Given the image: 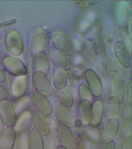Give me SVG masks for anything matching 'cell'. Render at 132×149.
<instances>
[{
    "label": "cell",
    "mask_w": 132,
    "mask_h": 149,
    "mask_svg": "<svg viewBox=\"0 0 132 149\" xmlns=\"http://www.w3.org/2000/svg\"><path fill=\"white\" fill-rule=\"evenodd\" d=\"M5 42L7 49L14 57L21 55L23 50V42L20 33L15 30H10L5 36Z\"/></svg>",
    "instance_id": "obj_1"
},
{
    "label": "cell",
    "mask_w": 132,
    "mask_h": 149,
    "mask_svg": "<svg viewBox=\"0 0 132 149\" xmlns=\"http://www.w3.org/2000/svg\"><path fill=\"white\" fill-rule=\"evenodd\" d=\"M0 115L7 127H14L17 120L15 109L10 102L3 100L0 102Z\"/></svg>",
    "instance_id": "obj_2"
},
{
    "label": "cell",
    "mask_w": 132,
    "mask_h": 149,
    "mask_svg": "<svg viewBox=\"0 0 132 149\" xmlns=\"http://www.w3.org/2000/svg\"><path fill=\"white\" fill-rule=\"evenodd\" d=\"M3 66L12 74L22 76L27 73V68L21 60L12 56H7L3 60Z\"/></svg>",
    "instance_id": "obj_3"
},
{
    "label": "cell",
    "mask_w": 132,
    "mask_h": 149,
    "mask_svg": "<svg viewBox=\"0 0 132 149\" xmlns=\"http://www.w3.org/2000/svg\"><path fill=\"white\" fill-rule=\"evenodd\" d=\"M57 135L62 146L67 149H75L76 143L70 127L60 124L57 128Z\"/></svg>",
    "instance_id": "obj_4"
},
{
    "label": "cell",
    "mask_w": 132,
    "mask_h": 149,
    "mask_svg": "<svg viewBox=\"0 0 132 149\" xmlns=\"http://www.w3.org/2000/svg\"><path fill=\"white\" fill-rule=\"evenodd\" d=\"M31 100L38 111L45 115H50L53 112V107L46 97L37 91H34L31 95Z\"/></svg>",
    "instance_id": "obj_5"
},
{
    "label": "cell",
    "mask_w": 132,
    "mask_h": 149,
    "mask_svg": "<svg viewBox=\"0 0 132 149\" xmlns=\"http://www.w3.org/2000/svg\"><path fill=\"white\" fill-rule=\"evenodd\" d=\"M33 83L39 93L44 95H51L52 88L46 75L41 72L36 71L32 74Z\"/></svg>",
    "instance_id": "obj_6"
},
{
    "label": "cell",
    "mask_w": 132,
    "mask_h": 149,
    "mask_svg": "<svg viewBox=\"0 0 132 149\" xmlns=\"http://www.w3.org/2000/svg\"><path fill=\"white\" fill-rule=\"evenodd\" d=\"M54 112L56 116L62 124L68 127H73L75 124L74 117L68 107L61 103H58L54 105Z\"/></svg>",
    "instance_id": "obj_7"
},
{
    "label": "cell",
    "mask_w": 132,
    "mask_h": 149,
    "mask_svg": "<svg viewBox=\"0 0 132 149\" xmlns=\"http://www.w3.org/2000/svg\"><path fill=\"white\" fill-rule=\"evenodd\" d=\"M31 119L36 130L41 135L46 136L49 134V123L44 114L36 110L31 115Z\"/></svg>",
    "instance_id": "obj_8"
},
{
    "label": "cell",
    "mask_w": 132,
    "mask_h": 149,
    "mask_svg": "<svg viewBox=\"0 0 132 149\" xmlns=\"http://www.w3.org/2000/svg\"><path fill=\"white\" fill-rule=\"evenodd\" d=\"M51 39L54 46L60 52L67 54L70 51L69 42L66 34L61 31H56L53 32Z\"/></svg>",
    "instance_id": "obj_9"
},
{
    "label": "cell",
    "mask_w": 132,
    "mask_h": 149,
    "mask_svg": "<svg viewBox=\"0 0 132 149\" xmlns=\"http://www.w3.org/2000/svg\"><path fill=\"white\" fill-rule=\"evenodd\" d=\"M85 76L91 95L95 97H100L102 95V86L97 74L91 70H88L85 72Z\"/></svg>",
    "instance_id": "obj_10"
},
{
    "label": "cell",
    "mask_w": 132,
    "mask_h": 149,
    "mask_svg": "<svg viewBox=\"0 0 132 149\" xmlns=\"http://www.w3.org/2000/svg\"><path fill=\"white\" fill-rule=\"evenodd\" d=\"M16 132L14 127H7L0 135V149H13Z\"/></svg>",
    "instance_id": "obj_11"
},
{
    "label": "cell",
    "mask_w": 132,
    "mask_h": 149,
    "mask_svg": "<svg viewBox=\"0 0 132 149\" xmlns=\"http://www.w3.org/2000/svg\"><path fill=\"white\" fill-rule=\"evenodd\" d=\"M119 121L117 118H110L104 126L102 139L105 143L108 142L115 137L119 128Z\"/></svg>",
    "instance_id": "obj_12"
},
{
    "label": "cell",
    "mask_w": 132,
    "mask_h": 149,
    "mask_svg": "<svg viewBox=\"0 0 132 149\" xmlns=\"http://www.w3.org/2000/svg\"><path fill=\"white\" fill-rule=\"evenodd\" d=\"M115 55L121 65L124 68H128L131 65L130 56L123 43L117 41L114 45Z\"/></svg>",
    "instance_id": "obj_13"
},
{
    "label": "cell",
    "mask_w": 132,
    "mask_h": 149,
    "mask_svg": "<svg viewBox=\"0 0 132 149\" xmlns=\"http://www.w3.org/2000/svg\"><path fill=\"white\" fill-rule=\"evenodd\" d=\"M51 59L59 69L64 71H68L71 68V63L65 55L59 51L52 50L51 51Z\"/></svg>",
    "instance_id": "obj_14"
},
{
    "label": "cell",
    "mask_w": 132,
    "mask_h": 149,
    "mask_svg": "<svg viewBox=\"0 0 132 149\" xmlns=\"http://www.w3.org/2000/svg\"><path fill=\"white\" fill-rule=\"evenodd\" d=\"M27 89V81L24 76H19L14 80L12 85V93L16 98L23 97Z\"/></svg>",
    "instance_id": "obj_15"
},
{
    "label": "cell",
    "mask_w": 132,
    "mask_h": 149,
    "mask_svg": "<svg viewBox=\"0 0 132 149\" xmlns=\"http://www.w3.org/2000/svg\"><path fill=\"white\" fill-rule=\"evenodd\" d=\"M103 103L102 100L95 101L92 105L91 115L90 124L93 127L100 125L103 115Z\"/></svg>",
    "instance_id": "obj_16"
},
{
    "label": "cell",
    "mask_w": 132,
    "mask_h": 149,
    "mask_svg": "<svg viewBox=\"0 0 132 149\" xmlns=\"http://www.w3.org/2000/svg\"><path fill=\"white\" fill-rule=\"evenodd\" d=\"M120 111V104L119 98L116 97H110L108 100L107 106V117L112 118H117Z\"/></svg>",
    "instance_id": "obj_17"
},
{
    "label": "cell",
    "mask_w": 132,
    "mask_h": 149,
    "mask_svg": "<svg viewBox=\"0 0 132 149\" xmlns=\"http://www.w3.org/2000/svg\"><path fill=\"white\" fill-rule=\"evenodd\" d=\"M29 149H44L42 136L37 131H33L28 136Z\"/></svg>",
    "instance_id": "obj_18"
},
{
    "label": "cell",
    "mask_w": 132,
    "mask_h": 149,
    "mask_svg": "<svg viewBox=\"0 0 132 149\" xmlns=\"http://www.w3.org/2000/svg\"><path fill=\"white\" fill-rule=\"evenodd\" d=\"M44 33L37 32L33 37L31 45V51L32 54L36 55L43 49L44 46Z\"/></svg>",
    "instance_id": "obj_19"
},
{
    "label": "cell",
    "mask_w": 132,
    "mask_h": 149,
    "mask_svg": "<svg viewBox=\"0 0 132 149\" xmlns=\"http://www.w3.org/2000/svg\"><path fill=\"white\" fill-rule=\"evenodd\" d=\"M79 107L84 119L83 122L85 124L90 123L92 110L91 102L89 100H82L80 103Z\"/></svg>",
    "instance_id": "obj_20"
},
{
    "label": "cell",
    "mask_w": 132,
    "mask_h": 149,
    "mask_svg": "<svg viewBox=\"0 0 132 149\" xmlns=\"http://www.w3.org/2000/svg\"><path fill=\"white\" fill-rule=\"evenodd\" d=\"M54 86L58 90H62L65 88L67 83L66 73L60 69L56 70L54 73Z\"/></svg>",
    "instance_id": "obj_21"
},
{
    "label": "cell",
    "mask_w": 132,
    "mask_h": 149,
    "mask_svg": "<svg viewBox=\"0 0 132 149\" xmlns=\"http://www.w3.org/2000/svg\"><path fill=\"white\" fill-rule=\"evenodd\" d=\"M34 65L38 71L42 72L47 71L48 68L49 63L46 55L43 53H39L35 55L34 58Z\"/></svg>",
    "instance_id": "obj_22"
},
{
    "label": "cell",
    "mask_w": 132,
    "mask_h": 149,
    "mask_svg": "<svg viewBox=\"0 0 132 149\" xmlns=\"http://www.w3.org/2000/svg\"><path fill=\"white\" fill-rule=\"evenodd\" d=\"M58 97L61 104L65 107H70L73 103V97L71 92L68 89L59 90Z\"/></svg>",
    "instance_id": "obj_23"
},
{
    "label": "cell",
    "mask_w": 132,
    "mask_h": 149,
    "mask_svg": "<svg viewBox=\"0 0 132 149\" xmlns=\"http://www.w3.org/2000/svg\"><path fill=\"white\" fill-rule=\"evenodd\" d=\"M31 118V114L30 112L29 111H26L21 114L16 120L15 124V129L16 132H19L24 128L27 126Z\"/></svg>",
    "instance_id": "obj_24"
},
{
    "label": "cell",
    "mask_w": 132,
    "mask_h": 149,
    "mask_svg": "<svg viewBox=\"0 0 132 149\" xmlns=\"http://www.w3.org/2000/svg\"><path fill=\"white\" fill-rule=\"evenodd\" d=\"M16 149H29L28 136L25 133H22L17 138Z\"/></svg>",
    "instance_id": "obj_25"
},
{
    "label": "cell",
    "mask_w": 132,
    "mask_h": 149,
    "mask_svg": "<svg viewBox=\"0 0 132 149\" xmlns=\"http://www.w3.org/2000/svg\"><path fill=\"white\" fill-rule=\"evenodd\" d=\"M79 90L80 98L81 97L83 100H87L89 101L91 100L92 95L89 87L87 86L86 85H81Z\"/></svg>",
    "instance_id": "obj_26"
},
{
    "label": "cell",
    "mask_w": 132,
    "mask_h": 149,
    "mask_svg": "<svg viewBox=\"0 0 132 149\" xmlns=\"http://www.w3.org/2000/svg\"><path fill=\"white\" fill-rule=\"evenodd\" d=\"M9 97V93L8 90L5 87L0 85V102L7 100Z\"/></svg>",
    "instance_id": "obj_27"
},
{
    "label": "cell",
    "mask_w": 132,
    "mask_h": 149,
    "mask_svg": "<svg viewBox=\"0 0 132 149\" xmlns=\"http://www.w3.org/2000/svg\"><path fill=\"white\" fill-rule=\"evenodd\" d=\"M102 149H115V144L113 141L105 143Z\"/></svg>",
    "instance_id": "obj_28"
},
{
    "label": "cell",
    "mask_w": 132,
    "mask_h": 149,
    "mask_svg": "<svg viewBox=\"0 0 132 149\" xmlns=\"http://www.w3.org/2000/svg\"><path fill=\"white\" fill-rule=\"evenodd\" d=\"M16 19H12V20H9V21H7L6 22H3L2 24H0V27H4V26H10L12 24H15V22H16Z\"/></svg>",
    "instance_id": "obj_29"
},
{
    "label": "cell",
    "mask_w": 132,
    "mask_h": 149,
    "mask_svg": "<svg viewBox=\"0 0 132 149\" xmlns=\"http://www.w3.org/2000/svg\"><path fill=\"white\" fill-rule=\"evenodd\" d=\"M6 74L4 72L0 70V83H2L3 81H5L6 79Z\"/></svg>",
    "instance_id": "obj_30"
},
{
    "label": "cell",
    "mask_w": 132,
    "mask_h": 149,
    "mask_svg": "<svg viewBox=\"0 0 132 149\" xmlns=\"http://www.w3.org/2000/svg\"><path fill=\"white\" fill-rule=\"evenodd\" d=\"M4 129H5L4 123H3V121L2 120V117L0 115V135L3 132Z\"/></svg>",
    "instance_id": "obj_31"
},
{
    "label": "cell",
    "mask_w": 132,
    "mask_h": 149,
    "mask_svg": "<svg viewBox=\"0 0 132 149\" xmlns=\"http://www.w3.org/2000/svg\"><path fill=\"white\" fill-rule=\"evenodd\" d=\"M56 149H67L65 148L63 146H60L59 147H58V148Z\"/></svg>",
    "instance_id": "obj_32"
}]
</instances>
